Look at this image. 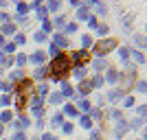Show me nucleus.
I'll use <instances>...</instances> for the list:
<instances>
[{"instance_id": "obj_30", "label": "nucleus", "mask_w": 147, "mask_h": 140, "mask_svg": "<svg viewBox=\"0 0 147 140\" xmlns=\"http://www.w3.org/2000/svg\"><path fill=\"white\" fill-rule=\"evenodd\" d=\"M101 83H103V79H101V77H94V79H92V88H99V85H101Z\"/></svg>"}, {"instance_id": "obj_21", "label": "nucleus", "mask_w": 147, "mask_h": 140, "mask_svg": "<svg viewBox=\"0 0 147 140\" xmlns=\"http://www.w3.org/2000/svg\"><path fill=\"white\" fill-rule=\"evenodd\" d=\"M57 9H59V2H55V0L46 5V11H57Z\"/></svg>"}, {"instance_id": "obj_28", "label": "nucleus", "mask_w": 147, "mask_h": 140, "mask_svg": "<svg viewBox=\"0 0 147 140\" xmlns=\"http://www.w3.org/2000/svg\"><path fill=\"white\" fill-rule=\"evenodd\" d=\"M11 81H22V70H16L11 74Z\"/></svg>"}, {"instance_id": "obj_53", "label": "nucleus", "mask_w": 147, "mask_h": 140, "mask_svg": "<svg viewBox=\"0 0 147 140\" xmlns=\"http://www.w3.org/2000/svg\"><path fill=\"white\" fill-rule=\"evenodd\" d=\"M0 46H5V40H2V35H0Z\"/></svg>"}, {"instance_id": "obj_22", "label": "nucleus", "mask_w": 147, "mask_h": 140, "mask_svg": "<svg viewBox=\"0 0 147 140\" xmlns=\"http://www.w3.org/2000/svg\"><path fill=\"white\" fill-rule=\"evenodd\" d=\"M121 94H123V92H119V90H112L110 94H108V98H110V101H117V98L121 96Z\"/></svg>"}, {"instance_id": "obj_17", "label": "nucleus", "mask_w": 147, "mask_h": 140, "mask_svg": "<svg viewBox=\"0 0 147 140\" xmlns=\"http://www.w3.org/2000/svg\"><path fill=\"white\" fill-rule=\"evenodd\" d=\"M31 9V5H26V2H18V13H26Z\"/></svg>"}, {"instance_id": "obj_25", "label": "nucleus", "mask_w": 147, "mask_h": 140, "mask_svg": "<svg viewBox=\"0 0 147 140\" xmlns=\"http://www.w3.org/2000/svg\"><path fill=\"white\" fill-rule=\"evenodd\" d=\"M119 79V72H114V70H110V72H108V81H110V83H114V81Z\"/></svg>"}, {"instance_id": "obj_27", "label": "nucleus", "mask_w": 147, "mask_h": 140, "mask_svg": "<svg viewBox=\"0 0 147 140\" xmlns=\"http://www.w3.org/2000/svg\"><path fill=\"white\" fill-rule=\"evenodd\" d=\"M77 15H79V20L88 18V7H81V9H79V13H77Z\"/></svg>"}, {"instance_id": "obj_41", "label": "nucleus", "mask_w": 147, "mask_h": 140, "mask_svg": "<svg viewBox=\"0 0 147 140\" xmlns=\"http://www.w3.org/2000/svg\"><path fill=\"white\" fill-rule=\"evenodd\" d=\"M134 42H136V46H141V48H143V46H145V40H143V37H136Z\"/></svg>"}, {"instance_id": "obj_19", "label": "nucleus", "mask_w": 147, "mask_h": 140, "mask_svg": "<svg viewBox=\"0 0 147 140\" xmlns=\"http://www.w3.org/2000/svg\"><path fill=\"white\" fill-rule=\"evenodd\" d=\"M46 13H49V11H46V7H37V18H40V20L46 18Z\"/></svg>"}, {"instance_id": "obj_37", "label": "nucleus", "mask_w": 147, "mask_h": 140, "mask_svg": "<svg viewBox=\"0 0 147 140\" xmlns=\"http://www.w3.org/2000/svg\"><path fill=\"white\" fill-rule=\"evenodd\" d=\"M42 105H37V107H33V116H42Z\"/></svg>"}, {"instance_id": "obj_45", "label": "nucleus", "mask_w": 147, "mask_h": 140, "mask_svg": "<svg viewBox=\"0 0 147 140\" xmlns=\"http://www.w3.org/2000/svg\"><path fill=\"white\" fill-rule=\"evenodd\" d=\"M16 42H18V44H24L26 37H24V35H16Z\"/></svg>"}, {"instance_id": "obj_47", "label": "nucleus", "mask_w": 147, "mask_h": 140, "mask_svg": "<svg viewBox=\"0 0 147 140\" xmlns=\"http://www.w3.org/2000/svg\"><path fill=\"white\" fill-rule=\"evenodd\" d=\"M51 55H57V53H59V48H57V46H53V44H51V50H49Z\"/></svg>"}, {"instance_id": "obj_15", "label": "nucleus", "mask_w": 147, "mask_h": 140, "mask_svg": "<svg viewBox=\"0 0 147 140\" xmlns=\"http://www.w3.org/2000/svg\"><path fill=\"white\" fill-rule=\"evenodd\" d=\"M64 114H68V116H77V107H73V105H66V107H64Z\"/></svg>"}, {"instance_id": "obj_40", "label": "nucleus", "mask_w": 147, "mask_h": 140, "mask_svg": "<svg viewBox=\"0 0 147 140\" xmlns=\"http://www.w3.org/2000/svg\"><path fill=\"white\" fill-rule=\"evenodd\" d=\"M75 31H77V24H68L66 26V33H75Z\"/></svg>"}, {"instance_id": "obj_8", "label": "nucleus", "mask_w": 147, "mask_h": 140, "mask_svg": "<svg viewBox=\"0 0 147 140\" xmlns=\"http://www.w3.org/2000/svg\"><path fill=\"white\" fill-rule=\"evenodd\" d=\"M53 46H57V48H59V46H68V40L64 35H55V44H53Z\"/></svg>"}, {"instance_id": "obj_24", "label": "nucleus", "mask_w": 147, "mask_h": 140, "mask_svg": "<svg viewBox=\"0 0 147 140\" xmlns=\"http://www.w3.org/2000/svg\"><path fill=\"white\" fill-rule=\"evenodd\" d=\"M105 66H108V64H105V59H97V61H94V68H97V70H103Z\"/></svg>"}, {"instance_id": "obj_50", "label": "nucleus", "mask_w": 147, "mask_h": 140, "mask_svg": "<svg viewBox=\"0 0 147 140\" xmlns=\"http://www.w3.org/2000/svg\"><path fill=\"white\" fill-rule=\"evenodd\" d=\"M0 88H2V90H5V92H9V90H11V83H2V85H0Z\"/></svg>"}, {"instance_id": "obj_43", "label": "nucleus", "mask_w": 147, "mask_h": 140, "mask_svg": "<svg viewBox=\"0 0 147 140\" xmlns=\"http://www.w3.org/2000/svg\"><path fill=\"white\" fill-rule=\"evenodd\" d=\"M132 105H134V98L127 96V98H125V107H132Z\"/></svg>"}, {"instance_id": "obj_7", "label": "nucleus", "mask_w": 147, "mask_h": 140, "mask_svg": "<svg viewBox=\"0 0 147 140\" xmlns=\"http://www.w3.org/2000/svg\"><path fill=\"white\" fill-rule=\"evenodd\" d=\"M13 31H16V26H13L11 22H7V24L2 26V31H0V35H11Z\"/></svg>"}, {"instance_id": "obj_46", "label": "nucleus", "mask_w": 147, "mask_h": 140, "mask_svg": "<svg viewBox=\"0 0 147 140\" xmlns=\"http://www.w3.org/2000/svg\"><path fill=\"white\" fill-rule=\"evenodd\" d=\"M90 140H101V134H99V131H92V136H90Z\"/></svg>"}, {"instance_id": "obj_10", "label": "nucleus", "mask_w": 147, "mask_h": 140, "mask_svg": "<svg viewBox=\"0 0 147 140\" xmlns=\"http://www.w3.org/2000/svg\"><path fill=\"white\" fill-rule=\"evenodd\" d=\"M79 123H81V127H84V129H90V127H92L90 116H81V118H79Z\"/></svg>"}, {"instance_id": "obj_9", "label": "nucleus", "mask_w": 147, "mask_h": 140, "mask_svg": "<svg viewBox=\"0 0 147 140\" xmlns=\"http://www.w3.org/2000/svg\"><path fill=\"white\" fill-rule=\"evenodd\" d=\"M90 90H92V85L88 83V81H81L79 83V94H88Z\"/></svg>"}, {"instance_id": "obj_18", "label": "nucleus", "mask_w": 147, "mask_h": 140, "mask_svg": "<svg viewBox=\"0 0 147 140\" xmlns=\"http://www.w3.org/2000/svg\"><path fill=\"white\" fill-rule=\"evenodd\" d=\"M33 77H35V79H44V77H46V68H37Z\"/></svg>"}, {"instance_id": "obj_12", "label": "nucleus", "mask_w": 147, "mask_h": 140, "mask_svg": "<svg viewBox=\"0 0 147 140\" xmlns=\"http://www.w3.org/2000/svg\"><path fill=\"white\" fill-rule=\"evenodd\" d=\"M75 77H77V79H84V77H86V68L77 66V68H75Z\"/></svg>"}, {"instance_id": "obj_11", "label": "nucleus", "mask_w": 147, "mask_h": 140, "mask_svg": "<svg viewBox=\"0 0 147 140\" xmlns=\"http://www.w3.org/2000/svg\"><path fill=\"white\" fill-rule=\"evenodd\" d=\"M24 105H26V96H22V94H18V98H16V107H18V110H22Z\"/></svg>"}, {"instance_id": "obj_55", "label": "nucleus", "mask_w": 147, "mask_h": 140, "mask_svg": "<svg viewBox=\"0 0 147 140\" xmlns=\"http://www.w3.org/2000/svg\"><path fill=\"white\" fill-rule=\"evenodd\" d=\"M0 74H2V70H0Z\"/></svg>"}, {"instance_id": "obj_34", "label": "nucleus", "mask_w": 147, "mask_h": 140, "mask_svg": "<svg viewBox=\"0 0 147 140\" xmlns=\"http://www.w3.org/2000/svg\"><path fill=\"white\" fill-rule=\"evenodd\" d=\"M51 123H53V125H61V114H55Z\"/></svg>"}, {"instance_id": "obj_6", "label": "nucleus", "mask_w": 147, "mask_h": 140, "mask_svg": "<svg viewBox=\"0 0 147 140\" xmlns=\"http://www.w3.org/2000/svg\"><path fill=\"white\" fill-rule=\"evenodd\" d=\"M61 88H64L61 96H73V94H75V92H73V88H70V83H68V81H61Z\"/></svg>"}, {"instance_id": "obj_32", "label": "nucleus", "mask_w": 147, "mask_h": 140, "mask_svg": "<svg viewBox=\"0 0 147 140\" xmlns=\"http://www.w3.org/2000/svg\"><path fill=\"white\" fill-rule=\"evenodd\" d=\"M61 98H64L61 94H51V103H59Z\"/></svg>"}, {"instance_id": "obj_42", "label": "nucleus", "mask_w": 147, "mask_h": 140, "mask_svg": "<svg viewBox=\"0 0 147 140\" xmlns=\"http://www.w3.org/2000/svg\"><path fill=\"white\" fill-rule=\"evenodd\" d=\"M5 50H7V53H13V50H16V44H7Z\"/></svg>"}, {"instance_id": "obj_54", "label": "nucleus", "mask_w": 147, "mask_h": 140, "mask_svg": "<svg viewBox=\"0 0 147 140\" xmlns=\"http://www.w3.org/2000/svg\"><path fill=\"white\" fill-rule=\"evenodd\" d=\"M2 129H5V127H2V125H0V134H2Z\"/></svg>"}, {"instance_id": "obj_20", "label": "nucleus", "mask_w": 147, "mask_h": 140, "mask_svg": "<svg viewBox=\"0 0 147 140\" xmlns=\"http://www.w3.org/2000/svg\"><path fill=\"white\" fill-rule=\"evenodd\" d=\"M9 64H11V57H7V55L0 53V66H9Z\"/></svg>"}, {"instance_id": "obj_14", "label": "nucleus", "mask_w": 147, "mask_h": 140, "mask_svg": "<svg viewBox=\"0 0 147 140\" xmlns=\"http://www.w3.org/2000/svg\"><path fill=\"white\" fill-rule=\"evenodd\" d=\"M33 40H35V42H37V44H42V42H44V40H46V33H42V31H37L35 35H33Z\"/></svg>"}, {"instance_id": "obj_1", "label": "nucleus", "mask_w": 147, "mask_h": 140, "mask_svg": "<svg viewBox=\"0 0 147 140\" xmlns=\"http://www.w3.org/2000/svg\"><path fill=\"white\" fill-rule=\"evenodd\" d=\"M68 68H70L68 55H57L55 59L51 61V72L55 74V79H61L64 74H68Z\"/></svg>"}, {"instance_id": "obj_29", "label": "nucleus", "mask_w": 147, "mask_h": 140, "mask_svg": "<svg viewBox=\"0 0 147 140\" xmlns=\"http://www.w3.org/2000/svg\"><path fill=\"white\" fill-rule=\"evenodd\" d=\"M79 110H84V112H88V110H90V103H88L86 98H84V101L79 103Z\"/></svg>"}, {"instance_id": "obj_51", "label": "nucleus", "mask_w": 147, "mask_h": 140, "mask_svg": "<svg viewBox=\"0 0 147 140\" xmlns=\"http://www.w3.org/2000/svg\"><path fill=\"white\" fill-rule=\"evenodd\" d=\"M145 88H147V83H145V81H141V83H138V90L145 92Z\"/></svg>"}, {"instance_id": "obj_44", "label": "nucleus", "mask_w": 147, "mask_h": 140, "mask_svg": "<svg viewBox=\"0 0 147 140\" xmlns=\"http://www.w3.org/2000/svg\"><path fill=\"white\" fill-rule=\"evenodd\" d=\"M88 24H90L92 29H97V26H99V24H97V20H94V18H88Z\"/></svg>"}, {"instance_id": "obj_38", "label": "nucleus", "mask_w": 147, "mask_h": 140, "mask_svg": "<svg viewBox=\"0 0 147 140\" xmlns=\"http://www.w3.org/2000/svg\"><path fill=\"white\" fill-rule=\"evenodd\" d=\"M134 59L138 61V64H143V61H145V57H143V53H134Z\"/></svg>"}, {"instance_id": "obj_35", "label": "nucleus", "mask_w": 147, "mask_h": 140, "mask_svg": "<svg viewBox=\"0 0 147 140\" xmlns=\"http://www.w3.org/2000/svg\"><path fill=\"white\" fill-rule=\"evenodd\" d=\"M61 129H64V134H70V131H73V125L66 123V125H61Z\"/></svg>"}, {"instance_id": "obj_39", "label": "nucleus", "mask_w": 147, "mask_h": 140, "mask_svg": "<svg viewBox=\"0 0 147 140\" xmlns=\"http://www.w3.org/2000/svg\"><path fill=\"white\" fill-rule=\"evenodd\" d=\"M13 140H26V136L22 131H18V134H13Z\"/></svg>"}, {"instance_id": "obj_52", "label": "nucleus", "mask_w": 147, "mask_h": 140, "mask_svg": "<svg viewBox=\"0 0 147 140\" xmlns=\"http://www.w3.org/2000/svg\"><path fill=\"white\" fill-rule=\"evenodd\" d=\"M7 20H9V15H7V13H0V22H7Z\"/></svg>"}, {"instance_id": "obj_5", "label": "nucleus", "mask_w": 147, "mask_h": 140, "mask_svg": "<svg viewBox=\"0 0 147 140\" xmlns=\"http://www.w3.org/2000/svg\"><path fill=\"white\" fill-rule=\"evenodd\" d=\"M44 59H46V55H44L42 50H37V53H33V55H31V61H33V64H42Z\"/></svg>"}, {"instance_id": "obj_13", "label": "nucleus", "mask_w": 147, "mask_h": 140, "mask_svg": "<svg viewBox=\"0 0 147 140\" xmlns=\"http://www.w3.org/2000/svg\"><path fill=\"white\" fill-rule=\"evenodd\" d=\"M90 44H92V37L90 35H84V37H81V46H84V50L90 48Z\"/></svg>"}, {"instance_id": "obj_36", "label": "nucleus", "mask_w": 147, "mask_h": 140, "mask_svg": "<svg viewBox=\"0 0 147 140\" xmlns=\"http://www.w3.org/2000/svg\"><path fill=\"white\" fill-rule=\"evenodd\" d=\"M9 101H11V98L7 96V94H2V96H0V105H9Z\"/></svg>"}, {"instance_id": "obj_2", "label": "nucleus", "mask_w": 147, "mask_h": 140, "mask_svg": "<svg viewBox=\"0 0 147 140\" xmlns=\"http://www.w3.org/2000/svg\"><path fill=\"white\" fill-rule=\"evenodd\" d=\"M119 42L117 40H103V42H99L97 46H94V53L97 55H105V53H110L112 48H117Z\"/></svg>"}, {"instance_id": "obj_3", "label": "nucleus", "mask_w": 147, "mask_h": 140, "mask_svg": "<svg viewBox=\"0 0 147 140\" xmlns=\"http://www.w3.org/2000/svg\"><path fill=\"white\" fill-rule=\"evenodd\" d=\"M73 59L77 61V64H88V59H90V55H88V50H77V53H75L73 55Z\"/></svg>"}, {"instance_id": "obj_33", "label": "nucleus", "mask_w": 147, "mask_h": 140, "mask_svg": "<svg viewBox=\"0 0 147 140\" xmlns=\"http://www.w3.org/2000/svg\"><path fill=\"white\" fill-rule=\"evenodd\" d=\"M119 55H121V59L125 61V59H127V55H129V50L127 48H121V50H119Z\"/></svg>"}, {"instance_id": "obj_4", "label": "nucleus", "mask_w": 147, "mask_h": 140, "mask_svg": "<svg viewBox=\"0 0 147 140\" xmlns=\"http://www.w3.org/2000/svg\"><path fill=\"white\" fill-rule=\"evenodd\" d=\"M31 88H33V81H29V79H22V81H20V92H18V94H22V96H26Z\"/></svg>"}, {"instance_id": "obj_23", "label": "nucleus", "mask_w": 147, "mask_h": 140, "mask_svg": "<svg viewBox=\"0 0 147 140\" xmlns=\"http://www.w3.org/2000/svg\"><path fill=\"white\" fill-rule=\"evenodd\" d=\"M53 29V22L51 20H44V24H42V33H46V31H51Z\"/></svg>"}, {"instance_id": "obj_49", "label": "nucleus", "mask_w": 147, "mask_h": 140, "mask_svg": "<svg viewBox=\"0 0 147 140\" xmlns=\"http://www.w3.org/2000/svg\"><path fill=\"white\" fill-rule=\"evenodd\" d=\"M42 140H55V136H53V134H44Z\"/></svg>"}, {"instance_id": "obj_26", "label": "nucleus", "mask_w": 147, "mask_h": 140, "mask_svg": "<svg viewBox=\"0 0 147 140\" xmlns=\"http://www.w3.org/2000/svg\"><path fill=\"white\" fill-rule=\"evenodd\" d=\"M16 64H18V66H24L26 64V55H16Z\"/></svg>"}, {"instance_id": "obj_16", "label": "nucleus", "mask_w": 147, "mask_h": 140, "mask_svg": "<svg viewBox=\"0 0 147 140\" xmlns=\"http://www.w3.org/2000/svg\"><path fill=\"white\" fill-rule=\"evenodd\" d=\"M0 118H2V123H9V121H11V118H13V114H11V112H9V110H5V112H2V114H0Z\"/></svg>"}, {"instance_id": "obj_48", "label": "nucleus", "mask_w": 147, "mask_h": 140, "mask_svg": "<svg viewBox=\"0 0 147 140\" xmlns=\"http://www.w3.org/2000/svg\"><path fill=\"white\" fill-rule=\"evenodd\" d=\"M97 29H99V33H101V35H105V33H108V26H105V24H103V26H97Z\"/></svg>"}, {"instance_id": "obj_31", "label": "nucleus", "mask_w": 147, "mask_h": 140, "mask_svg": "<svg viewBox=\"0 0 147 140\" xmlns=\"http://www.w3.org/2000/svg\"><path fill=\"white\" fill-rule=\"evenodd\" d=\"M46 92H49V88H46V85H40V90H37V96L42 98L44 94H46Z\"/></svg>"}]
</instances>
